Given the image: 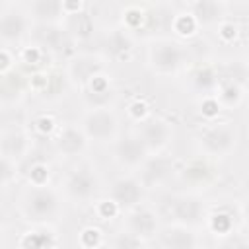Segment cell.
Returning <instances> with one entry per match:
<instances>
[{"mask_svg":"<svg viewBox=\"0 0 249 249\" xmlns=\"http://www.w3.org/2000/svg\"><path fill=\"white\" fill-rule=\"evenodd\" d=\"M175 173V161L165 152L150 154L146 161L138 167L136 177L144 185V189H160L163 187Z\"/></svg>","mask_w":249,"mask_h":249,"instance_id":"10","label":"cell"},{"mask_svg":"<svg viewBox=\"0 0 249 249\" xmlns=\"http://www.w3.org/2000/svg\"><path fill=\"white\" fill-rule=\"evenodd\" d=\"M89 138L86 136V132L82 130L80 124H62L56 128V134L53 138V148L56 152V156L64 158V160H74L84 156L89 150Z\"/></svg>","mask_w":249,"mask_h":249,"instance_id":"11","label":"cell"},{"mask_svg":"<svg viewBox=\"0 0 249 249\" xmlns=\"http://www.w3.org/2000/svg\"><path fill=\"white\" fill-rule=\"evenodd\" d=\"M105 70L103 66V58L91 53H84V54H76L68 60L66 64V78L68 82H72L74 86L84 88L91 76H95L97 72Z\"/></svg>","mask_w":249,"mask_h":249,"instance_id":"15","label":"cell"},{"mask_svg":"<svg viewBox=\"0 0 249 249\" xmlns=\"http://www.w3.org/2000/svg\"><path fill=\"white\" fill-rule=\"evenodd\" d=\"M126 113H128V117H130L134 123H140V121H144V119L150 117V105H148L144 99H134V101L128 105Z\"/></svg>","mask_w":249,"mask_h":249,"instance_id":"35","label":"cell"},{"mask_svg":"<svg viewBox=\"0 0 249 249\" xmlns=\"http://www.w3.org/2000/svg\"><path fill=\"white\" fill-rule=\"evenodd\" d=\"M45 56V49L39 45H31V47H21L18 53V58L25 64H39L41 58Z\"/></svg>","mask_w":249,"mask_h":249,"instance_id":"32","label":"cell"},{"mask_svg":"<svg viewBox=\"0 0 249 249\" xmlns=\"http://www.w3.org/2000/svg\"><path fill=\"white\" fill-rule=\"evenodd\" d=\"M239 144V130L230 121H208V124L198 132L196 146L198 152L208 160L230 158Z\"/></svg>","mask_w":249,"mask_h":249,"instance_id":"3","label":"cell"},{"mask_svg":"<svg viewBox=\"0 0 249 249\" xmlns=\"http://www.w3.org/2000/svg\"><path fill=\"white\" fill-rule=\"evenodd\" d=\"M93 210H95V214H97V218L99 220H111V218H115V216H119V214H123L121 212V208L107 196V198H101V200H97L95 202V206H93Z\"/></svg>","mask_w":249,"mask_h":249,"instance_id":"31","label":"cell"},{"mask_svg":"<svg viewBox=\"0 0 249 249\" xmlns=\"http://www.w3.org/2000/svg\"><path fill=\"white\" fill-rule=\"evenodd\" d=\"M27 89H29L27 78L23 74H19L16 68L0 74V105L10 107V109L19 105L23 101Z\"/></svg>","mask_w":249,"mask_h":249,"instance_id":"18","label":"cell"},{"mask_svg":"<svg viewBox=\"0 0 249 249\" xmlns=\"http://www.w3.org/2000/svg\"><path fill=\"white\" fill-rule=\"evenodd\" d=\"M33 148V138L29 132L21 130V128H12L6 130L0 136V154H4L6 158L14 160V161H23Z\"/></svg>","mask_w":249,"mask_h":249,"instance_id":"17","label":"cell"},{"mask_svg":"<svg viewBox=\"0 0 249 249\" xmlns=\"http://www.w3.org/2000/svg\"><path fill=\"white\" fill-rule=\"evenodd\" d=\"M158 235H160L158 243L161 247H181V249H185V247L200 245V239H198L195 228L183 226V224H175V222H171L169 226L161 228L158 231Z\"/></svg>","mask_w":249,"mask_h":249,"instance_id":"19","label":"cell"},{"mask_svg":"<svg viewBox=\"0 0 249 249\" xmlns=\"http://www.w3.org/2000/svg\"><path fill=\"white\" fill-rule=\"evenodd\" d=\"M4 235H6V233H4V228L0 226V245H4Z\"/></svg>","mask_w":249,"mask_h":249,"instance_id":"40","label":"cell"},{"mask_svg":"<svg viewBox=\"0 0 249 249\" xmlns=\"http://www.w3.org/2000/svg\"><path fill=\"white\" fill-rule=\"evenodd\" d=\"M78 243L82 247H89V249L91 247H101V245H105L103 231L99 228H95V226H86L78 233Z\"/></svg>","mask_w":249,"mask_h":249,"instance_id":"28","label":"cell"},{"mask_svg":"<svg viewBox=\"0 0 249 249\" xmlns=\"http://www.w3.org/2000/svg\"><path fill=\"white\" fill-rule=\"evenodd\" d=\"M235 216L228 210H216V212H206L204 224L210 233L214 235H231L235 228Z\"/></svg>","mask_w":249,"mask_h":249,"instance_id":"24","label":"cell"},{"mask_svg":"<svg viewBox=\"0 0 249 249\" xmlns=\"http://www.w3.org/2000/svg\"><path fill=\"white\" fill-rule=\"evenodd\" d=\"M62 193L51 185H29L19 198V212L35 226H49L62 214Z\"/></svg>","mask_w":249,"mask_h":249,"instance_id":"1","label":"cell"},{"mask_svg":"<svg viewBox=\"0 0 249 249\" xmlns=\"http://www.w3.org/2000/svg\"><path fill=\"white\" fill-rule=\"evenodd\" d=\"M189 84L200 95L214 93L216 88H218V84H220V68L214 66V64H198L191 72Z\"/></svg>","mask_w":249,"mask_h":249,"instance_id":"21","label":"cell"},{"mask_svg":"<svg viewBox=\"0 0 249 249\" xmlns=\"http://www.w3.org/2000/svg\"><path fill=\"white\" fill-rule=\"evenodd\" d=\"M189 12L195 16L198 25H216L224 19V2L222 0H193Z\"/></svg>","mask_w":249,"mask_h":249,"instance_id":"22","label":"cell"},{"mask_svg":"<svg viewBox=\"0 0 249 249\" xmlns=\"http://www.w3.org/2000/svg\"><path fill=\"white\" fill-rule=\"evenodd\" d=\"M113 161L124 171V173H136L138 167L146 161V158L150 156L148 150L144 148V144L140 142V138L132 132V134H121L113 144Z\"/></svg>","mask_w":249,"mask_h":249,"instance_id":"9","label":"cell"},{"mask_svg":"<svg viewBox=\"0 0 249 249\" xmlns=\"http://www.w3.org/2000/svg\"><path fill=\"white\" fill-rule=\"evenodd\" d=\"M111 245H113V247H140V245H144V241L138 239L136 235H132L130 231L121 230V231L115 233V237L111 239Z\"/></svg>","mask_w":249,"mask_h":249,"instance_id":"36","label":"cell"},{"mask_svg":"<svg viewBox=\"0 0 249 249\" xmlns=\"http://www.w3.org/2000/svg\"><path fill=\"white\" fill-rule=\"evenodd\" d=\"M222 2H224V0H222Z\"/></svg>","mask_w":249,"mask_h":249,"instance_id":"42","label":"cell"},{"mask_svg":"<svg viewBox=\"0 0 249 249\" xmlns=\"http://www.w3.org/2000/svg\"><path fill=\"white\" fill-rule=\"evenodd\" d=\"M214 160H208L204 156L189 160L181 169H179V179L191 189V191H200V189H210L216 179H218V169L212 163Z\"/></svg>","mask_w":249,"mask_h":249,"instance_id":"12","label":"cell"},{"mask_svg":"<svg viewBox=\"0 0 249 249\" xmlns=\"http://www.w3.org/2000/svg\"><path fill=\"white\" fill-rule=\"evenodd\" d=\"M123 230L130 231L132 235H136L138 239H142L144 243H148L150 239H154L160 231V216L158 212L140 202L134 208H128L123 212Z\"/></svg>","mask_w":249,"mask_h":249,"instance_id":"8","label":"cell"},{"mask_svg":"<svg viewBox=\"0 0 249 249\" xmlns=\"http://www.w3.org/2000/svg\"><path fill=\"white\" fill-rule=\"evenodd\" d=\"M62 8H64L66 16L80 14L84 10V0H62Z\"/></svg>","mask_w":249,"mask_h":249,"instance_id":"39","label":"cell"},{"mask_svg":"<svg viewBox=\"0 0 249 249\" xmlns=\"http://www.w3.org/2000/svg\"><path fill=\"white\" fill-rule=\"evenodd\" d=\"M16 66V54L12 53L10 47H0V74L14 70Z\"/></svg>","mask_w":249,"mask_h":249,"instance_id":"37","label":"cell"},{"mask_svg":"<svg viewBox=\"0 0 249 249\" xmlns=\"http://www.w3.org/2000/svg\"><path fill=\"white\" fill-rule=\"evenodd\" d=\"M18 181V161L0 154V189H8Z\"/></svg>","mask_w":249,"mask_h":249,"instance_id":"27","label":"cell"},{"mask_svg":"<svg viewBox=\"0 0 249 249\" xmlns=\"http://www.w3.org/2000/svg\"><path fill=\"white\" fill-rule=\"evenodd\" d=\"M134 134L140 138V142L144 144L148 154H161L173 142L175 128L169 121H165L161 117H148L138 123V128Z\"/></svg>","mask_w":249,"mask_h":249,"instance_id":"6","label":"cell"},{"mask_svg":"<svg viewBox=\"0 0 249 249\" xmlns=\"http://www.w3.org/2000/svg\"><path fill=\"white\" fill-rule=\"evenodd\" d=\"M19 245L21 247H56L58 239L54 231L47 230V226H39L37 230H29L21 233Z\"/></svg>","mask_w":249,"mask_h":249,"instance_id":"25","label":"cell"},{"mask_svg":"<svg viewBox=\"0 0 249 249\" xmlns=\"http://www.w3.org/2000/svg\"><path fill=\"white\" fill-rule=\"evenodd\" d=\"M60 193L74 204H88L101 193V177L93 165L80 163L66 171L60 183Z\"/></svg>","mask_w":249,"mask_h":249,"instance_id":"4","label":"cell"},{"mask_svg":"<svg viewBox=\"0 0 249 249\" xmlns=\"http://www.w3.org/2000/svg\"><path fill=\"white\" fill-rule=\"evenodd\" d=\"M167 212L171 216V222L195 228L200 222H204L206 204L195 191H189V193H179L173 198H169Z\"/></svg>","mask_w":249,"mask_h":249,"instance_id":"7","label":"cell"},{"mask_svg":"<svg viewBox=\"0 0 249 249\" xmlns=\"http://www.w3.org/2000/svg\"><path fill=\"white\" fill-rule=\"evenodd\" d=\"M80 126L89 142L97 144H113L121 136V119L111 107L88 109L80 119Z\"/></svg>","mask_w":249,"mask_h":249,"instance_id":"5","label":"cell"},{"mask_svg":"<svg viewBox=\"0 0 249 249\" xmlns=\"http://www.w3.org/2000/svg\"><path fill=\"white\" fill-rule=\"evenodd\" d=\"M31 18L25 16L21 10H8L0 16V43L4 47L19 45L29 33Z\"/></svg>","mask_w":249,"mask_h":249,"instance_id":"14","label":"cell"},{"mask_svg":"<svg viewBox=\"0 0 249 249\" xmlns=\"http://www.w3.org/2000/svg\"><path fill=\"white\" fill-rule=\"evenodd\" d=\"M214 95H216L218 103L222 105V109H237L245 101V84L222 80L218 84Z\"/></svg>","mask_w":249,"mask_h":249,"instance_id":"23","label":"cell"},{"mask_svg":"<svg viewBox=\"0 0 249 249\" xmlns=\"http://www.w3.org/2000/svg\"><path fill=\"white\" fill-rule=\"evenodd\" d=\"M8 2H16V0H8Z\"/></svg>","mask_w":249,"mask_h":249,"instance_id":"41","label":"cell"},{"mask_svg":"<svg viewBox=\"0 0 249 249\" xmlns=\"http://www.w3.org/2000/svg\"><path fill=\"white\" fill-rule=\"evenodd\" d=\"M189 60V53L185 45L171 37H158L148 43L146 49V62L148 68L156 76H177Z\"/></svg>","mask_w":249,"mask_h":249,"instance_id":"2","label":"cell"},{"mask_svg":"<svg viewBox=\"0 0 249 249\" xmlns=\"http://www.w3.org/2000/svg\"><path fill=\"white\" fill-rule=\"evenodd\" d=\"M216 25H218V37H220L224 43H231V41L237 39V35H239L237 23H233V21H230V19H222V21H218Z\"/></svg>","mask_w":249,"mask_h":249,"instance_id":"34","label":"cell"},{"mask_svg":"<svg viewBox=\"0 0 249 249\" xmlns=\"http://www.w3.org/2000/svg\"><path fill=\"white\" fill-rule=\"evenodd\" d=\"M35 128H37L41 134H53L58 126H56V121H54L51 115H41V117L35 121Z\"/></svg>","mask_w":249,"mask_h":249,"instance_id":"38","label":"cell"},{"mask_svg":"<svg viewBox=\"0 0 249 249\" xmlns=\"http://www.w3.org/2000/svg\"><path fill=\"white\" fill-rule=\"evenodd\" d=\"M49 179H51V169L47 163L43 161H37L29 167L27 171V181L29 185H49Z\"/></svg>","mask_w":249,"mask_h":249,"instance_id":"30","label":"cell"},{"mask_svg":"<svg viewBox=\"0 0 249 249\" xmlns=\"http://www.w3.org/2000/svg\"><path fill=\"white\" fill-rule=\"evenodd\" d=\"M144 185L136 177V173H123L119 175L109 187V198L121 208V212L134 208L144 198Z\"/></svg>","mask_w":249,"mask_h":249,"instance_id":"13","label":"cell"},{"mask_svg":"<svg viewBox=\"0 0 249 249\" xmlns=\"http://www.w3.org/2000/svg\"><path fill=\"white\" fill-rule=\"evenodd\" d=\"M29 18L41 25H62V0H29Z\"/></svg>","mask_w":249,"mask_h":249,"instance_id":"20","label":"cell"},{"mask_svg":"<svg viewBox=\"0 0 249 249\" xmlns=\"http://www.w3.org/2000/svg\"><path fill=\"white\" fill-rule=\"evenodd\" d=\"M220 111H222V105L218 103V99H216L214 93L202 95V101H200V113H202L208 121H214V119L218 117Z\"/></svg>","mask_w":249,"mask_h":249,"instance_id":"33","label":"cell"},{"mask_svg":"<svg viewBox=\"0 0 249 249\" xmlns=\"http://www.w3.org/2000/svg\"><path fill=\"white\" fill-rule=\"evenodd\" d=\"M134 45L136 43H134L132 31H128L124 27H113L103 37V51H105L107 58H113L117 62L128 60L134 53Z\"/></svg>","mask_w":249,"mask_h":249,"instance_id":"16","label":"cell"},{"mask_svg":"<svg viewBox=\"0 0 249 249\" xmlns=\"http://www.w3.org/2000/svg\"><path fill=\"white\" fill-rule=\"evenodd\" d=\"M198 29H200V25H198V21L195 19V16H193L189 10L175 14L173 19H171V31H173L177 37H181V39L195 37Z\"/></svg>","mask_w":249,"mask_h":249,"instance_id":"26","label":"cell"},{"mask_svg":"<svg viewBox=\"0 0 249 249\" xmlns=\"http://www.w3.org/2000/svg\"><path fill=\"white\" fill-rule=\"evenodd\" d=\"M146 21V12L138 6H128L123 12V27L128 31H136L138 27H142Z\"/></svg>","mask_w":249,"mask_h":249,"instance_id":"29","label":"cell"}]
</instances>
